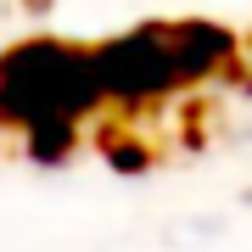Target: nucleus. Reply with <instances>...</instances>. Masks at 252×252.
<instances>
[{"instance_id":"1","label":"nucleus","mask_w":252,"mask_h":252,"mask_svg":"<svg viewBox=\"0 0 252 252\" xmlns=\"http://www.w3.org/2000/svg\"><path fill=\"white\" fill-rule=\"evenodd\" d=\"M101 90L95 51L62 45V39H28V45L0 56V124L34 129L51 118H90Z\"/></svg>"},{"instance_id":"2","label":"nucleus","mask_w":252,"mask_h":252,"mask_svg":"<svg viewBox=\"0 0 252 252\" xmlns=\"http://www.w3.org/2000/svg\"><path fill=\"white\" fill-rule=\"evenodd\" d=\"M95 67L112 107H146V101L185 84L168 28H140V34H118L107 45H95Z\"/></svg>"}]
</instances>
